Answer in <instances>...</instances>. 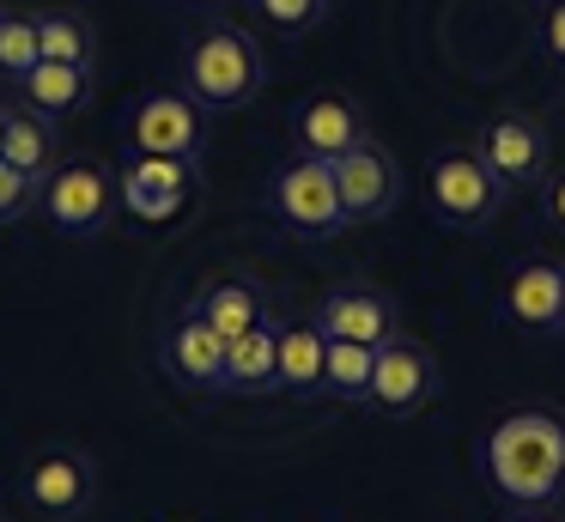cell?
I'll list each match as a JSON object with an SVG mask.
<instances>
[{"label": "cell", "instance_id": "6da1fadb", "mask_svg": "<svg viewBox=\"0 0 565 522\" xmlns=\"http://www.w3.org/2000/svg\"><path fill=\"white\" fill-rule=\"evenodd\" d=\"M480 468L511 510H547L565 492V413L559 407L499 413L487 444H480Z\"/></svg>", "mask_w": 565, "mask_h": 522}, {"label": "cell", "instance_id": "7a4b0ae2", "mask_svg": "<svg viewBox=\"0 0 565 522\" xmlns=\"http://www.w3.org/2000/svg\"><path fill=\"white\" fill-rule=\"evenodd\" d=\"M262 85H268V61L244 24L220 19L183 43V92L201 109H244L262 97Z\"/></svg>", "mask_w": 565, "mask_h": 522}, {"label": "cell", "instance_id": "3957f363", "mask_svg": "<svg viewBox=\"0 0 565 522\" xmlns=\"http://www.w3.org/2000/svg\"><path fill=\"white\" fill-rule=\"evenodd\" d=\"M19 498L43 522H79L98 504V461L79 444H38L19 461Z\"/></svg>", "mask_w": 565, "mask_h": 522}, {"label": "cell", "instance_id": "277c9868", "mask_svg": "<svg viewBox=\"0 0 565 522\" xmlns=\"http://www.w3.org/2000/svg\"><path fill=\"white\" fill-rule=\"evenodd\" d=\"M426 201L450 231H487L499 219V206L511 201V189L492 177L475 146H444L426 164Z\"/></svg>", "mask_w": 565, "mask_h": 522}, {"label": "cell", "instance_id": "5b68a950", "mask_svg": "<svg viewBox=\"0 0 565 522\" xmlns=\"http://www.w3.org/2000/svg\"><path fill=\"white\" fill-rule=\"evenodd\" d=\"M38 206L50 219V231L62 237H104L122 213L116 201V164H98V158H62L50 170V182L38 189Z\"/></svg>", "mask_w": 565, "mask_h": 522}, {"label": "cell", "instance_id": "8992f818", "mask_svg": "<svg viewBox=\"0 0 565 522\" xmlns=\"http://www.w3.org/2000/svg\"><path fill=\"white\" fill-rule=\"evenodd\" d=\"M268 206H274V219H280V231H292V237H305V243H322V237L353 231V225H347V213H341V189H334V164H329V158L292 152L268 177Z\"/></svg>", "mask_w": 565, "mask_h": 522}, {"label": "cell", "instance_id": "52a82bcc", "mask_svg": "<svg viewBox=\"0 0 565 522\" xmlns=\"http://www.w3.org/2000/svg\"><path fill=\"white\" fill-rule=\"evenodd\" d=\"M207 116L183 85H159V92L128 104V152H152V158H195L207 152Z\"/></svg>", "mask_w": 565, "mask_h": 522}, {"label": "cell", "instance_id": "ba28073f", "mask_svg": "<svg viewBox=\"0 0 565 522\" xmlns=\"http://www.w3.org/2000/svg\"><path fill=\"white\" fill-rule=\"evenodd\" d=\"M201 189V164L195 158H152V152H128L116 164V201L128 219L140 225H171L189 213Z\"/></svg>", "mask_w": 565, "mask_h": 522}, {"label": "cell", "instance_id": "9c48e42d", "mask_svg": "<svg viewBox=\"0 0 565 522\" xmlns=\"http://www.w3.org/2000/svg\"><path fill=\"white\" fill-rule=\"evenodd\" d=\"M475 152L487 158V170L504 182V189H541L553 170V146H547V121L535 109H499L487 116V128L475 134Z\"/></svg>", "mask_w": 565, "mask_h": 522}, {"label": "cell", "instance_id": "30bf717a", "mask_svg": "<svg viewBox=\"0 0 565 522\" xmlns=\"http://www.w3.org/2000/svg\"><path fill=\"white\" fill-rule=\"evenodd\" d=\"M438 388H444V371H438V359H431V347L395 334L390 347H377L365 407L390 413V419H414V413H426L431 401H438Z\"/></svg>", "mask_w": 565, "mask_h": 522}, {"label": "cell", "instance_id": "8fae6325", "mask_svg": "<svg viewBox=\"0 0 565 522\" xmlns=\"http://www.w3.org/2000/svg\"><path fill=\"white\" fill-rule=\"evenodd\" d=\"M334 189H341L347 225H377V219L395 213V201H402V164H395V152L371 134L353 152L334 158Z\"/></svg>", "mask_w": 565, "mask_h": 522}, {"label": "cell", "instance_id": "7c38bea8", "mask_svg": "<svg viewBox=\"0 0 565 522\" xmlns=\"http://www.w3.org/2000/svg\"><path fill=\"white\" fill-rule=\"evenodd\" d=\"M159 364L183 395H225V334L201 322L195 310H177V322L159 340Z\"/></svg>", "mask_w": 565, "mask_h": 522}, {"label": "cell", "instance_id": "4fadbf2b", "mask_svg": "<svg viewBox=\"0 0 565 522\" xmlns=\"http://www.w3.org/2000/svg\"><path fill=\"white\" fill-rule=\"evenodd\" d=\"M359 140H371V116L365 104H359L353 92H334V85H322V92H310L305 104L292 109V152L305 158H341L353 152Z\"/></svg>", "mask_w": 565, "mask_h": 522}, {"label": "cell", "instance_id": "5bb4252c", "mask_svg": "<svg viewBox=\"0 0 565 522\" xmlns=\"http://www.w3.org/2000/svg\"><path fill=\"white\" fill-rule=\"evenodd\" d=\"M559 303H565V262H553V255H523V262L504 274L499 310L516 334L553 340L559 334Z\"/></svg>", "mask_w": 565, "mask_h": 522}, {"label": "cell", "instance_id": "9a60e30c", "mask_svg": "<svg viewBox=\"0 0 565 522\" xmlns=\"http://www.w3.org/2000/svg\"><path fill=\"white\" fill-rule=\"evenodd\" d=\"M317 322H322V334L365 340V347H390V340L402 334L395 298L383 286H371V279H341V286H329L317 298Z\"/></svg>", "mask_w": 565, "mask_h": 522}, {"label": "cell", "instance_id": "2e32d148", "mask_svg": "<svg viewBox=\"0 0 565 522\" xmlns=\"http://www.w3.org/2000/svg\"><path fill=\"white\" fill-rule=\"evenodd\" d=\"M274 347H280V395L317 401L322 395V359H329V334H322L317 310L274 316Z\"/></svg>", "mask_w": 565, "mask_h": 522}, {"label": "cell", "instance_id": "e0dca14e", "mask_svg": "<svg viewBox=\"0 0 565 522\" xmlns=\"http://www.w3.org/2000/svg\"><path fill=\"white\" fill-rule=\"evenodd\" d=\"M189 310L232 340V334H244L249 322L268 316V286H262L256 274H207L195 286V298H189Z\"/></svg>", "mask_w": 565, "mask_h": 522}, {"label": "cell", "instance_id": "ac0fdd59", "mask_svg": "<svg viewBox=\"0 0 565 522\" xmlns=\"http://www.w3.org/2000/svg\"><path fill=\"white\" fill-rule=\"evenodd\" d=\"M225 395H280V347H274V310L225 340Z\"/></svg>", "mask_w": 565, "mask_h": 522}, {"label": "cell", "instance_id": "d6986e66", "mask_svg": "<svg viewBox=\"0 0 565 522\" xmlns=\"http://www.w3.org/2000/svg\"><path fill=\"white\" fill-rule=\"evenodd\" d=\"M0 121H7V134H0V158H7L13 170H25V177L43 189L50 170L62 164V134H55V121L38 116V109H25V104H7Z\"/></svg>", "mask_w": 565, "mask_h": 522}, {"label": "cell", "instance_id": "ffe728a7", "mask_svg": "<svg viewBox=\"0 0 565 522\" xmlns=\"http://www.w3.org/2000/svg\"><path fill=\"white\" fill-rule=\"evenodd\" d=\"M13 92H19V104H25V109H38V116H50V121H67V116H79V109H86V97H92V67L38 61V67H31Z\"/></svg>", "mask_w": 565, "mask_h": 522}, {"label": "cell", "instance_id": "44dd1931", "mask_svg": "<svg viewBox=\"0 0 565 522\" xmlns=\"http://www.w3.org/2000/svg\"><path fill=\"white\" fill-rule=\"evenodd\" d=\"M38 49H43V61L98 67V24L79 7H38Z\"/></svg>", "mask_w": 565, "mask_h": 522}, {"label": "cell", "instance_id": "7402d4cb", "mask_svg": "<svg viewBox=\"0 0 565 522\" xmlns=\"http://www.w3.org/2000/svg\"><path fill=\"white\" fill-rule=\"evenodd\" d=\"M371 364H377V347H365V340H334V334H329V359H322V395H329V401H347V407H365Z\"/></svg>", "mask_w": 565, "mask_h": 522}, {"label": "cell", "instance_id": "603a6c76", "mask_svg": "<svg viewBox=\"0 0 565 522\" xmlns=\"http://www.w3.org/2000/svg\"><path fill=\"white\" fill-rule=\"evenodd\" d=\"M38 61H43V49H38V12L0 7V79L19 85L31 67H38Z\"/></svg>", "mask_w": 565, "mask_h": 522}, {"label": "cell", "instance_id": "cb8c5ba5", "mask_svg": "<svg viewBox=\"0 0 565 522\" xmlns=\"http://www.w3.org/2000/svg\"><path fill=\"white\" fill-rule=\"evenodd\" d=\"M262 24H274L280 36H310L322 19H329V0H249Z\"/></svg>", "mask_w": 565, "mask_h": 522}, {"label": "cell", "instance_id": "d4e9b609", "mask_svg": "<svg viewBox=\"0 0 565 522\" xmlns=\"http://www.w3.org/2000/svg\"><path fill=\"white\" fill-rule=\"evenodd\" d=\"M38 206V182L25 177V170H13L7 158H0V225H19V219Z\"/></svg>", "mask_w": 565, "mask_h": 522}, {"label": "cell", "instance_id": "484cf974", "mask_svg": "<svg viewBox=\"0 0 565 522\" xmlns=\"http://www.w3.org/2000/svg\"><path fill=\"white\" fill-rule=\"evenodd\" d=\"M541 55L565 73V0H547V7H541Z\"/></svg>", "mask_w": 565, "mask_h": 522}, {"label": "cell", "instance_id": "4316f807", "mask_svg": "<svg viewBox=\"0 0 565 522\" xmlns=\"http://www.w3.org/2000/svg\"><path fill=\"white\" fill-rule=\"evenodd\" d=\"M541 219H547L553 237H565V170H547V182H541Z\"/></svg>", "mask_w": 565, "mask_h": 522}, {"label": "cell", "instance_id": "83f0119b", "mask_svg": "<svg viewBox=\"0 0 565 522\" xmlns=\"http://www.w3.org/2000/svg\"><path fill=\"white\" fill-rule=\"evenodd\" d=\"M523 522H547V516H541V510H529V516H523Z\"/></svg>", "mask_w": 565, "mask_h": 522}, {"label": "cell", "instance_id": "f1b7e54d", "mask_svg": "<svg viewBox=\"0 0 565 522\" xmlns=\"http://www.w3.org/2000/svg\"><path fill=\"white\" fill-rule=\"evenodd\" d=\"M559 334H565V303H559Z\"/></svg>", "mask_w": 565, "mask_h": 522}, {"label": "cell", "instance_id": "f546056e", "mask_svg": "<svg viewBox=\"0 0 565 522\" xmlns=\"http://www.w3.org/2000/svg\"><path fill=\"white\" fill-rule=\"evenodd\" d=\"M195 7H220V0H195Z\"/></svg>", "mask_w": 565, "mask_h": 522}, {"label": "cell", "instance_id": "4dcf8cb0", "mask_svg": "<svg viewBox=\"0 0 565 522\" xmlns=\"http://www.w3.org/2000/svg\"><path fill=\"white\" fill-rule=\"evenodd\" d=\"M0 109H7V104H0ZM0 134H7V121H0Z\"/></svg>", "mask_w": 565, "mask_h": 522}, {"label": "cell", "instance_id": "1f68e13d", "mask_svg": "<svg viewBox=\"0 0 565 522\" xmlns=\"http://www.w3.org/2000/svg\"><path fill=\"white\" fill-rule=\"evenodd\" d=\"M0 7H7V0H0Z\"/></svg>", "mask_w": 565, "mask_h": 522}, {"label": "cell", "instance_id": "d6a6232c", "mask_svg": "<svg viewBox=\"0 0 565 522\" xmlns=\"http://www.w3.org/2000/svg\"><path fill=\"white\" fill-rule=\"evenodd\" d=\"M0 522H7V516H0Z\"/></svg>", "mask_w": 565, "mask_h": 522}]
</instances>
